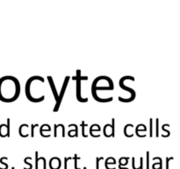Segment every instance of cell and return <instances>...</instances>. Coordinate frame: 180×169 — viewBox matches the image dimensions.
Wrapping results in <instances>:
<instances>
[{
	"label": "cell",
	"instance_id": "6da1fadb",
	"mask_svg": "<svg viewBox=\"0 0 180 169\" xmlns=\"http://www.w3.org/2000/svg\"><path fill=\"white\" fill-rule=\"evenodd\" d=\"M120 87L121 89H123V90H125V91H128V92H129L130 94H131V96H130L128 99H124V98H122V97H119L118 99H119L120 101H121V102L128 103V102H131V101H133L135 99V96H136L135 91L134 90L133 88H130V87H126V86H125V84H124V77H122V78L120 80Z\"/></svg>",
	"mask_w": 180,
	"mask_h": 169
},
{
	"label": "cell",
	"instance_id": "52a82bcc",
	"mask_svg": "<svg viewBox=\"0 0 180 169\" xmlns=\"http://www.w3.org/2000/svg\"><path fill=\"white\" fill-rule=\"evenodd\" d=\"M101 159H104V158H102V157H101V158H97V164H96V169H99V160H101Z\"/></svg>",
	"mask_w": 180,
	"mask_h": 169
},
{
	"label": "cell",
	"instance_id": "277c9868",
	"mask_svg": "<svg viewBox=\"0 0 180 169\" xmlns=\"http://www.w3.org/2000/svg\"><path fill=\"white\" fill-rule=\"evenodd\" d=\"M48 80L49 84H50V87H51V89H52L53 94H54V100H56V101H58V98H59V94H58L57 90H56V87H54V81H53V79H52V77L48 76Z\"/></svg>",
	"mask_w": 180,
	"mask_h": 169
},
{
	"label": "cell",
	"instance_id": "ba28073f",
	"mask_svg": "<svg viewBox=\"0 0 180 169\" xmlns=\"http://www.w3.org/2000/svg\"><path fill=\"white\" fill-rule=\"evenodd\" d=\"M150 152H147V169H148V157H150Z\"/></svg>",
	"mask_w": 180,
	"mask_h": 169
},
{
	"label": "cell",
	"instance_id": "5b68a950",
	"mask_svg": "<svg viewBox=\"0 0 180 169\" xmlns=\"http://www.w3.org/2000/svg\"><path fill=\"white\" fill-rule=\"evenodd\" d=\"M114 124H115V119L112 118V124H111V128H112V133H111V137H115V130H114L115 127H114Z\"/></svg>",
	"mask_w": 180,
	"mask_h": 169
},
{
	"label": "cell",
	"instance_id": "7a4b0ae2",
	"mask_svg": "<svg viewBox=\"0 0 180 169\" xmlns=\"http://www.w3.org/2000/svg\"><path fill=\"white\" fill-rule=\"evenodd\" d=\"M68 80H70V77H68V76H67V77H65V79H64V83H63L62 87V89H61V93H60V94H59V98H58V101H56V107H54V108L53 109V112H57L58 109H59L60 106H61V102H62V101L63 95H64L65 91H66L67 86H68Z\"/></svg>",
	"mask_w": 180,
	"mask_h": 169
},
{
	"label": "cell",
	"instance_id": "3957f363",
	"mask_svg": "<svg viewBox=\"0 0 180 169\" xmlns=\"http://www.w3.org/2000/svg\"><path fill=\"white\" fill-rule=\"evenodd\" d=\"M83 77L84 78L85 77H81L80 76V77H74L75 79H76V98H78V101H80V102H87L88 101V98H83L81 96V81L82 79H83Z\"/></svg>",
	"mask_w": 180,
	"mask_h": 169
},
{
	"label": "cell",
	"instance_id": "8992f818",
	"mask_svg": "<svg viewBox=\"0 0 180 169\" xmlns=\"http://www.w3.org/2000/svg\"><path fill=\"white\" fill-rule=\"evenodd\" d=\"M153 119H150V137H153V130H152V126H153Z\"/></svg>",
	"mask_w": 180,
	"mask_h": 169
}]
</instances>
